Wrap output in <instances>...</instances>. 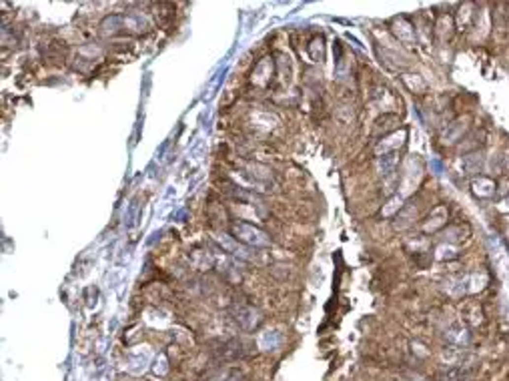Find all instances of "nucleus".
Wrapping results in <instances>:
<instances>
[{"label": "nucleus", "mask_w": 509, "mask_h": 381, "mask_svg": "<svg viewBox=\"0 0 509 381\" xmlns=\"http://www.w3.org/2000/svg\"><path fill=\"white\" fill-rule=\"evenodd\" d=\"M233 235H235V239L243 241V243H247V245H255V247H263V245L271 243L263 231H259V229L247 225V223L235 225V227H233Z\"/></svg>", "instance_id": "f257e3e1"}, {"label": "nucleus", "mask_w": 509, "mask_h": 381, "mask_svg": "<svg viewBox=\"0 0 509 381\" xmlns=\"http://www.w3.org/2000/svg\"><path fill=\"white\" fill-rule=\"evenodd\" d=\"M473 189H475V193H477V195H481V197H489V195H493L495 185H493V181H489V179H479V181H475V183H473Z\"/></svg>", "instance_id": "f03ea898"}, {"label": "nucleus", "mask_w": 509, "mask_h": 381, "mask_svg": "<svg viewBox=\"0 0 509 381\" xmlns=\"http://www.w3.org/2000/svg\"><path fill=\"white\" fill-rule=\"evenodd\" d=\"M463 169H465V173H477L479 169H481V157H475V159H471V157H465L463 159Z\"/></svg>", "instance_id": "7ed1b4c3"}]
</instances>
